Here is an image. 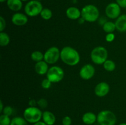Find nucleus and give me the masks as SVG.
<instances>
[{
	"instance_id": "39",
	"label": "nucleus",
	"mask_w": 126,
	"mask_h": 125,
	"mask_svg": "<svg viewBox=\"0 0 126 125\" xmlns=\"http://www.w3.org/2000/svg\"><path fill=\"white\" fill-rule=\"evenodd\" d=\"M119 125H126V123H120Z\"/></svg>"
},
{
	"instance_id": "2",
	"label": "nucleus",
	"mask_w": 126,
	"mask_h": 125,
	"mask_svg": "<svg viewBox=\"0 0 126 125\" xmlns=\"http://www.w3.org/2000/svg\"><path fill=\"white\" fill-rule=\"evenodd\" d=\"M98 7L93 4H87L81 9V17L87 22H95L99 18Z\"/></svg>"
},
{
	"instance_id": "41",
	"label": "nucleus",
	"mask_w": 126,
	"mask_h": 125,
	"mask_svg": "<svg viewBox=\"0 0 126 125\" xmlns=\"http://www.w3.org/2000/svg\"><path fill=\"white\" fill-rule=\"evenodd\" d=\"M37 1H42V0H37Z\"/></svg>"
},
{
	"instance_id": "18",
	"label": "nucleus",
	"mask_w": 126,
	"mask_h": 125,
	"mask_svg": "<svg viewBox=\"0 0 126 125\" xmlns=\"http://www.w3.org/2000/svg\"><path fill=\"white\" fill-rule=\"evenodd\" d=\"M97 120V116L94 113L88 112L82 115V120L84 124L87 125H92L95 123Z\"/></svg>"
},
{
	"instance_id": "4",
	"label": "nucleus",
	"mask_w": 126,
	"mask_h": 125,
	"mask_svg": "<svg viewBox=\"0 0 126 125\" xmlns=\"http://www.w3.org/2000/svg\"><path fill=\"white\" fill-rule=\"evenodd\" d=\"M43 112L37 107H29L23 112V118L30 123L34 124L40 121Z\"/></svg>"
},
{
	"instance_id": "34",
	"label": "nucleus",
	"mask_w": 126,
	"mask_h": 125,
	"mask_svg": "<svg viewBox=\"0 0 126 125\" xmlns=\"http://www.w3.org/2000/svg\"><path fill=\"white\" fill-rule=\"evenodd\" d=\"M98 22H99V23L101 25L103 26L108 21H107V18H105V17H101V18H98Z\"/></svg>"
},
{
	"instance_id": "17",
	"label": "nucleus",
	"mask_w": 126,
	"mask_h": 125,
	"mask_svg": "<svg viewBox=\"0 0 126 125\" xmlns=\"http://www.w3.org/2000/svg\"><path fill=\"white\" fill-rule=\"evenodd\" d=\"M7 6L10 10L14 12L20 11L23 6V3L21 0H7Z\"/></svg>"
},
{
	"instance_id": "6",
	"label": "nucleus",
	"mask_w": 126,
	"mask_h": 125,
	"mask_svg": "<svg viewBox=\"0 0 126 125\" xmlns=\"http://www.w3.org/2000/svg\"><path fill=\"white\" fill-rule=\"evenodd\" d=\"M43 9V5L41 1L30 0L25 6L24 11L27 15L33 17L40 15Z\"/></svg>"
},
{
	"instance_id": "27",
	"label": "nucleus",
	"mask_w": 126,
	"mask_h": 125,
	"mask_svg": "<svg viewBox=\"0 0 126 125\" xmlns=\"http://www.w3.org/2000/svg\"><path fill=\"white\" fill-rule=\"evenodd\" d=\"M2 113L4 115L10 116L13 113V109L11 106H6L4 108L3 111H2Z\"/></svg>"
},
{
	"instance_id": "1",
	"label": "nucleus",
	"mask_w": 126,
	"mask_h": 125,
	"mask_svg": "<svg viewBox=\"0 0 126 125\" xmlns=\"http://www.w3.org/2000/svg\"><path fill=\"white\" fill-rule=\"evenodd\" d=\"M62 61L70 66L77 65L80 61V55L78 51L70 46L64 47L60 51Z\"/></svg>"
},
{
	"instance_id": "26",
	"label": "nucleus",
	"mask_w": 126,
	"mask_h": 125,
	"mask_svg": "<svg viewBox=\"0 0 126 125\" xmlns=\"http://www.w3.org/2000/svg\"><path fill=\"white\" fill-rule=\"evenodd\" d=\"M37 104H38V106H39L41 109H45L47 107L48 102L46 99L41 98L37 101Z\"/></svg>"
},
{
	"instance_id": "32",
	"label": "nucleus",
	"mask_w": 126,
	"mask_h": 125,
	"mask_svg": "<svg viewBox=\"0 0 126 125\" xmlns=\"http://www.w3.org/2000/svg\"><path fill=\"white\" fill-rule=\"evenodd\" d=\"M116 2H117L121 8H126V0H116Z\"/></svg>"
},
{
	"instance_id": "5",
	"label": "nucleus",
	"mask_w": 126,
	"mask_h": 125,
	"mask_svg": "<svg viewBox=\"0 0 126 125\" xmlns=\"http://www.w3.org/2000/svg\"><path fill=\"white\" fill-rule=\"evenodd\" d=\"M97 121L100 125H115L117 118L113 112L108 110H102L97 115Z\"/></svg>"
},
{
	"instance_id": "36",
	"label": "nucleus",
	"mask_w": 126,
	"mask_h": 125,
	"mask_svg": "<svg viewBox=\"0 0 126 125\" xmlns=\"http://www.w3.org/2000/svg\"><path fill=\"white\" fill-rule=\"evenodd\" d=\"M4 108V107H3V104H2V102L0 101V112L1 113L2 112Z\"/></svg>"
},
{
	"instance_id": "33",
	"label": "nucleus",
	"mask_w": 126,
	"mask_h": 125,
	"mask_svg": "<svg viewBox=\"0 0 126 125\" xmlns=\"http://www.w3.org/2000/svg\"><path fill=\"white\" fill-rule=\"evenodd\" d=\"M28 105H30V107H36L38 104H37L36 100H34V99H31L28 102Z\"/></svg>"
},
{
	"instance_id": "40",
	"label": "nucleus",
	"mask_w": 126,
	"mask_h": 125,
	"mask_svg": "<svg viewBox=\"0 0 126 125\" xmlns=\"http://www.w3.org/2000/svg\"><path fill=\"white\" fill-rule=\"evenodd\" d=\"M22 2H27V1H29L30 0H21Z\"/></svg>"
},
{
	"instance_id": "31",
	"label": "nucleus",
	"mask_w": 126,
	"mask_h": 125,
	"mask_svg": "<svg viewBox=\"0 0 126 125\" xmlns=\"http://www.w3.org/2000/svg\"><path fill=\"white\" fill-rule=\"evenodd\" d=\"M114 38H115V36L113 33H108L105 37L106 40L108 42H111L113 41Z\"/></svg>"
},
{
	"instance_id": "24",
	"label": "nucleus",
	"mask_w": 126,
	"mask_h": 125,
	"mask_svg": "<svg viewBox=\"0 0 126 125\" xmlns=\"http://www.w3.org/2000/svg\"><path fill=\"white\" fill-rule=\"evenodd\" d=\"M31 58L35 62L43 61L44 60V54L40 51H34L31 55Z\"/></svg>"
},
{
	"instance_id": "8",
	"label": "nucleus",
	"mask_w": 126,
	"mask_h": 125,
	"mask_svg": "<svg viewBox=\"0 0 126 125\" xmlns=\"http://www.w3.org/2000/svg\"><path fill=\"white\" fill-rule=\"evenodd\" d=\"M60 58V51L57 47H51L44 54V61L49 64L56 63Z\"/></svg>"
},
{
	"instance_id": "23",
	"label": "nucleus",
	"mask_w": 126,
	"mask_h": 125,
	"mask_svg": "<svg viewBox=\"0 0 126 125\" xmlns=\"http://www.w3.org/2000/svg\"><path fill=\"white\" fill-rule=\"evenodd\" d=\"M103 64L105 69L108 72H112L116 69L115 62L111 60H106V61Z\"/></svg>"
},
{
	"instance_id": "37",
	"label": "nucleus",
	"mask_w": 126,
	"mask_h": 125,
	"mask_svg": "<svg viewBox=\"0 0 126 125\" xmlns=\"http://www.w3.org/2000/svg\"><path fill=\"white\" fill-rule=\"evenodd\" d=\"M84 22L85 20L82 18V17H81V18H79L78 19V22L79 23H80V24H82V23H84Z\"/></svg>"
},
{
	"instance_id": "35",
	"label": "nucleus",
	"mask_w": 126,
	"mask_h": 125,
	"mask_svg": "<svg viewBox=\"0 0 126 125\" xmlns=\"http://www.w3.org/2000/svg\"><path fill=\"white\" fill-rule=\"evenodd\" d=\"M33 125H47L44 122H43V121H38V122L36 123L33 124Z\"/></svg>"
},
{
	"instance_id": "13",
	"label": "nucleus",
	"mask_w": 126,
	"mask_h": 125,
	"mask_svg": "<svg viewBox=\"0 0 126 125\" xmlns=\"http://www.w3.org/2000/svg\"><path fill=\"white\" fill-rule=\"evenodd\" d=\"M66 17L71 20H78L81 17V11L78 7L71 6L68 7L66 11Z\"/></svg>"
},
{
	"instance_id": "25",
	"label": "nucleus",
	"mask_w": 126,
	"mask_h": 125,
	"mask_svg": "<svg viewBox=\"0 0 126 125\" xmlns=\"http://www.w3.org/2000/svg\"><path fill=\"white\" fill-rule=\"evenodd\" d=\"M11 120L10 117L4 114L0 116V125H11Z\"/></svg>"
},
{
	"instance_id": "11",
	"label": "nucleus",
	"mask_w": 126,
	"mask_h": 125,
	"mask_svg": "<svg viewBox=\"0 0 126 125\" xmlns=\"http://www.w3.org/2000/svg\"><path fill=\"white\" fill-rule=\"evenodd\" d=\"M110 91V85L105 82L98 83L95 87L94 92L97 96L102 98L108 94Z\"/></svg>"
},
{
	"instance_id": "12",
	"label": "nucleus",
	"mask_w": 126,
	"mask_h": 125,
	"mask_svg": "<svg viewBox=\"0 0 126 125\" xmlns=\"http://www.w3.org/2000/svg\"><path fill=\"white\" fill-rule=\"evenodd\" d=\"M12 23L16 26H23L28 22V19L27 15L20 12H16L14 13L11 18Z\"/></svg>"
},
{
	"instance_id": "16",
	"label": "nucleus",
	"mask_w": 126,
	"mask_h": 125,
	"mask_svg": "<svg viewBox=\"0 0 126 125\" xmlns=\"http://www.w3.org/2000/svg\"><path fill=\"white\" fill-rule=\"evenodd\" d=\"M42 119L43 122L45 123L47 125H54L56 121L55 115L50 111H44L43 112Z\"/></svg>"
},
{
	"instance_id": "15",
	"label": "nucleus",
	"mask_w": 126,
	"mask_h": 125,
	"mask_svg": "<svg viewBox=\"0 0 126 125\" xmlns=\"http://www.w3.org/2000/svg\"><path fill=\"white\" fill-rule=\"evenodd\" d=\"M116 28L119 32L126 31V14L121 15L115 22Z\"/></svg>"
},
{
	"instance_id": "9",
	"label": "nucleus",
	"mask_w": 126,
	"mask_h": 125,
	"mask_svg": "<svg viewBox=\"0 0 126 125\" xmlns=\"http://www.w3.org/2000/svg\"><path fill=\"white\" fill-rule=\"evenodd\" d=\"M121 7L117 2H111L105 8V14L108 18L117 19L121 15Z\"/></svg>"
},
{
	"instance_id": "29",
	"label": "nucleus",
	"mask_w": 126,
	"mask_h": 125,
	"mask_svg": "<svg viewBox=\"0 0 126 125\" xmlns=\"http://www.w3.org/2000/svg\"><path fill=\"white\" fill-rule=\"evenodd\" d=\"M71 123H72V120L70 116H66L62 119L63 125H71Z\"/></svg>"
},
{
	"instance_id": "22",
	"label": "nucleus",
	"mask_w": 126,
	"mask_h": 125,
	"mask_svg": "<svg viewBox=\"0 0 126 125\" xmlns=\"http://www.w3.org/2000/svg\"><path fill=\"white\" fill-rule=\"evenodd\" d=\"M40 16L43 20H49L52 17V12L49 8H43L40 13Z\"/></svg>"
},
{
	"instance_id": "28",
	"label": "nucleus",
	"mask_w": 126,
	"mask_h": 125,
	"mask_svg": "<svg viewBox=\"0 0 126 125\" xmlns=\"http://www.w3.org/2000/svg\"><path fill=\"white\" fill-rule=\"evenodd\" d=\"M52 82L47 78L43 80L41 82V87L44 89H49L51 87Z\"/></svg>"
},
{
	"instance_id": "30",
	"label": "nucleus",
	"mask_w": 126,
	"mask_h": 125,
	"mask_svg": "<svg viewBox=\"0 0 126 125\" xmlns=\"http://www.w3.org/2000/svg\"><path fill=\"white\" fill-rule=\"evenodd\" d=\"M6 26V22L4 18L1 16L0 17V31L3 32Z\"/></svg>"
},
{
	"instance_id": "10",
	"label": "nucleus",
	"mask_w": 126,
	"mask_h": 125,
	"mask_svg": "<svg viewBox=\"0 0 126 125\" xmlns=\"http://www.w3.org/2000/svg\"><path fill=\"white\" fill-rule=\"evenodd\" d=\"M95 70L94 66L91 64H87L82 66L79 71V75L84 80H89L94 77Z\"/></svg>"
},
{
	"instance_id": "21",
	"label": "nucleus",
	"mask_w": 126,
	"mask_h": 125,
	"mask_svg": "<svg viewBox=\"0 0 126 125\" xmlns=\"http://www.w3.org/2000/svg\"><path fill=\"white\" fill-rule=\"evenodd\" d=\"M9 36L4 32H1V33H0V45H1V46H7L9 44Z\"/></svg>"
},
{
	"instance_id": "7",
	"label": "nucleus",
	"mask_w": 126,
	"mask_h": 125,
	"mask_svg": "<svg viewBox=\"0 0 126 125\" xmlns=\"http://www.w3.org/2000/svg\"><path fill=\"white\" fill-rule=\"evenodd\" d=\"M46 75L47 78L52 83H58L62 80L65 75V73L62 67L54 66H52L49 69Z\"/></svg>"
},
{
	"instance_id": "19",
	"label": "nucleus",
	"mask_w": 126,
	"mask_h": 125,
	"mask_svg": "<svg viewBox=\"0 0 126 125\" xmlns=\"http://www.w3.org/2000/svg\"><path fill=\"white\" fill-rule=\"evenodd\" d=\"M102 26H103V31L107 33H113L116 29L115 23L110 21L106 22Z\"/></svg>"
},
{
	"instance_id": "20",
	"label": "nucleus",
	"mask_w": 126,
	"mask_h": 125,
	"mask_svg": "<svg viewBox=\"0 0 126 125\" xmlns=\"http://www.w3.org/2000/svg\"><path fill=\"white\" fill-rule=\"evenodd\" d=\"M11 125H28V121L23 117L16 116L11 120Z\"/></svg>"
},
{
	"instance_id": "3",
	"label": "nucleus",
	"mask_w": 126,
	"mask_h": 125,
	"mask_svg": "<svg viewBox=\"0 0 126 125\" xmlns=\"http://www.w3.org/2000/svg\"><path fill=\"white\" fill-rule=\"evenodd\" d=\"M108 56V51L102 46L96 47L91 53V60L96 64H103L107 60Z\"/></svg>"
},
{
	"instance_id": "38",
	"label": "nucleus",
	"mask_w": 126,
	"mask_h": 125,
	"mask_svg": "<svg viewBox=\"0 0 126 125\" xmlns=\"http://www.w3.org/2000/svg\"><path fill=\"white\" fill-rule=\"evenodd\" d=\"M7 0H0V2H7Z\"/></svg>"
},
{
	"instance_id": "14",
	"label": "nucleus",
	"mask_w": 126,
	"mask_h": 125,
	"mask_svg": "<svg viewBox=\"0 0 126 125\" xmlns=\"http://www.w3.org/2000/svg\"><path fill=\"white\" fill-rule=\"evenodd\" d=\"M48 64H47L45 61H43V60L37 62L34 65L35 72L38 74L41 75L47 74L49 69L48 67Z\"/></svg>"
}]
</instances>
